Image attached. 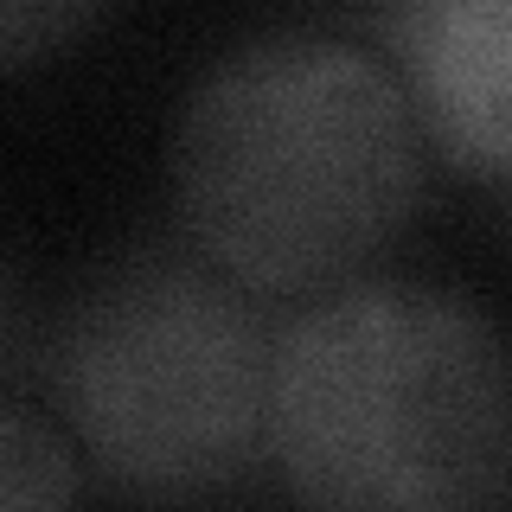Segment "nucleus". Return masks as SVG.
Segmentation results:
<instances>
[{"instance_id": "obj_7", "label": "nucleus", "mask_w": 512, "mask_h": 512, "mask_svg": "<svg viewBox=\"0 0 512 512\" xmlns=\"http://www.w3.org/2000/svg\"><path fill=\"white\" fill-rule=\"evenodd\" d=\"M39 352H45V340H39V320H32V301H26L20 276H13V263L0 256V384L32 378Z\"/></svg>"}, {"instance_id": "obj_1", "label": "nucleus", "mask_w": 512, "mask_h": 512, "mask_svg": "<svg viewBox=\"0 0 512 512\" xmlns=\"http://www.w3.org/2000/svg\"><path fill=\"white\" fill-rule=\"evenodd\" d=\"M429 141L404 77L320 26H263L192 77L173 122L180 237L263 301L372 276L410 231Z\"/></svg>"}, {"instance_id": "obj_2", "label": "nucleus", "mask_w": 512, "mask_h": 512, "mask_svg": "<svg viewBox=\"0 0 512 512\" xmlns=\"http://www.w3.org/2000/svg\"><path fill=\"white\" fill-rule=\"evenodd\" d=\"M269 468L295 512H512V340L429 276H359L276 333Z\"/></svg>"}, {"instance_id": "obj_4", "label": "nucleus", "mask_w": 512, "mask_h": 512, "mask_svg": "<svg viewBox=\"0 0 512 512\" xmlns=\"http://www.w3.org/2000/svg\"><path fill=\"white\" fill-rule=\"evenodd\" d=\"M448 167L512 186V0H404L365 13Z\"/></svg>"}, {"instance_id": "obj_6", "label": "nucleus", "mask_w": 512, "mask_h": 512, "mask_svg": "<svg viewBox=\"0 0 512 512\" xmlns=\"http://www.w3.org/2000/svg\"><path fill=\"white\" fill-rule=\"evenodd\" d=\"M90 26H103V7H77V0H0V71L52 58L71 39H84Z\"/></svg>"}, {"instance_id": "obj_5", "label": "nucleus", "mask_w": 512, "mask_h": 512, "mask_svg": "<svg viewBox=\"0 0 512 512\" xmlns=\"http://www.w3.org/2000/svg\"><path fill=\"white\" fill-rule=\"evenodd\" d=\"M77 455L45 416L0 397V512H77Z\"/></svg>"}, {"instance_id": "obj_3", "label": "nucleus", "mask_w": 512, "mask_h": 512, "mask_svg": "<svg viewBox=\"0 0 512 512\" xmlns=\"http://www.w3.org/2000/svg\"><path fill=\"white\" fill-rule=\"evenodd\" d=\"M276 333L180 231H141L64 295L39 378L109 493L205 506L269 468Z\"/></svg>"}]
</instances>
